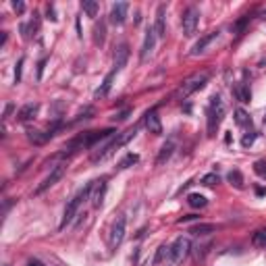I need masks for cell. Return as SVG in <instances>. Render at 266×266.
Here are the masks:
<instances>
[{
  "mask_svg": "<svg viewBox=\"0 0 266 266\" xmlns=\"http://www.w3.org/2000/svg\"><path fill=\"white\" fill-rule=\"evenodd\" d=\"M137 160H139L137 154H127V156H125V158L119 162V169H129V167H133V164H135Z\"/></svg>",
  "mask_w": 266,
  "mask_h": 266,
  "instance_id": "27",
  "label": "cell"
},
{
  "mask_svg": "<svg viewBox=\"0 0 266 266\" xmlns=\"http://www.w3.org/2000/svg\"><path fill=\"white\" fill-rule=\"evenodd\" d=\"M221 179H218V175L216 173H210V175H206V177H202V185H206V187H214Z\"/></svg>",
  "mask_w": 266,
  "mask_h": 266,
  "instance_id": "29",
  "label": "cell"
},
{
  "mask_svg": "<svg viewBox=\"0 0 266 266\" xmlns=\"http://www.w3.org/2000/svg\"><path fill=\"white\" fill-rule=\"evenodd\" d=\"M48 19L57 21V17H54V6H48Z\"/></svg>",
  "mask_w": 266,
  "mask_h": 266,
  "instance_id": "37",
  "label": "cell"
},
{
  "mask_svg": "<svg viewBox=\"0 0 266 266\" xmlns=\"http://www.w3.org/2000/svg\"><path fill=\"white\" fill-rule=\"evenodd\" d=\"M144 125L146 129L154 133V135H162V123H160V116H158V111L156 108H150L146 114H144Z\"/></svg>",
  "mask_w": 266,
  "mask_h": 266,
  "instance_id": "10",
  "label": "cell"
},
{
  "mask_svg": "<svg viewBox=\"0 0 266 266\" xmlns=\"http://www.w3.org/2000/svg\"><path fill=\"white\" fill-rule=\"evenodd\" d=\"M27 266H44V264H42L40 260H36V258H34V260H29V262H27Z\"/></svg>",
  "mask_w": 266,
  "mask_h": 266,
  "instance_id": "38",
  "label": "cell"
},
{
  "mask_svg": "<svg viewBox=\"0 0 266 266\" xmlns=\"http://www.w3.org/2000/svg\"><path fill=\"white\" fill-rule=\"evenodd\" d=\"M231 181V185H235V187H244V175L239 173V171H231L229 177H227Z\"/></svg>",
  "mask_w": 266,
  "mask_h": 266,
  "instance_id": "28",
  "label": "cell"
},
{
  "mask_svg": "<svg viewBox=\"0 0 266 266\" xmlns=\"http://www.w3.org/2000/svg\"><path fill=\"white\" fill-rule=\"evenodd\" d=\"M195 214H190V216H183V218H179V223H187V221H195Z\"/></svg>",
  "mask_w": 266,
  "mask_h": 266,
  "instance_id": "35",
  "label": "cell"
},
{
  "mask_svg": "<svg viewBox=\"0 0 266 266\" xmlns=\"http://www.w3.org/2000/svg\"><path fill=\"white\" fill-rule=\"evenodd\" d=\"M38 111H40V104H25V106H23L21 111L17 113V121L27 123V121H31V119H36Z\"/></svg>",
  "mask_w": 266,
  "mask_h": 266,
  "instance_id": "17",
  "label": "cell"
},
{
  "mask_svg": "<svg viewBox=\"0 0 266 266\" xmlns=\"http://www.w3.org/2000/svg\"><path fill=\"white\" fill-rule=\"evenodd\" d=\"M214 231H216L214 225H195L190 233H193V235H198V237H204V235H210V233H214Z\"/></svg>",
  "mask_w": 266,
  "mask_h": 266,
  "instance_id": "22",
  "label": "cell"
},
{
  "mask_svg": "<svg viewBox=\"0 0 266 266\" xmlns=\"http://www.w3.org/2000/svg\"><path fill=\"white\" fill-rule=\"evenodd\" d=\"M113 133H116L114 129H100V131H85L81 133V135H77L73 142H69L67 150L73 152V150H88V148H94L98 142H104V139H108L113 135Z\"/></svg>",
  "mask_w": 266,
  "mask_h": 266,
  "instance_id": "2",
  "label": "cell"
},
{
  "mask_svg": "<svg viewBox=\"0 0 266 266\" xmlns=\"http://www.w3.org/2000/svg\"><path fill=\"white\" fill-rule=\"evenodd\" d=\"M81 9L85 11L88 17H96V15H98V2H94V0H83Z\"/></svg>",
  "mask_w": 266,
  "mask_h": 266,
  "instance_id": "25",
  "label": "cell"
},
{
  "mask_svg": "<svg viewBox=\"0 0 266 266\" xmlns=\"http://www.w3.org/2000/svg\"><path fill=\"white\" fill-rule=\"evenodd\" d=\"M96 44H102L104 42V23H100V27H96Z\"/></svg>",
  "mask_w": 266,
  "mask_h": 266,
  "instance_id": "32",
  "label": "cell"
},
{
  "mask_svg": "<svg viewBox=\"0 0 266 266\" xmlns=\"http://www.w3.org/2000/svg\"><path fill=\"white\" fill-rule=\"evenodd\" d=\"M62 175H65V164H58V167H54V169L50 171V175L46 177L44 181L36 187V191H34V193H36V195H40L42 191H46L48 187H52L57 181H60V177H62Z\"/></svg>",
  "mask_w": 266,
  "mask_h": 266,
  "instance_id": "9",
  "label": "cell"
},
{
  "mask_svg": "<svg viewBox=\"0 0 266 266\" xmlns=\"http://www.w3.org/2000/svg\"><path fill=\"white\" fill-rule=\"evenodd\" d=\"M137 131H139V125H133V127H129L127 131H123V133H116V137H113L111 142H108L102 150H96L92 154V162H100V160H104V158H108L113 152H116L119 148H123L127 142H131L133 137L137 135Z\"/></svg>",
  "mask_w": 266,
  "mask_h": 266,
  "instance_id": "1",
  "label": "cell"
},
{
  "mask_svg": "<svg viewBox=\"0 0 266 266\" xmlns=\"http://www.w3.org/2000/svg\"><path fill=\"white\" fill-rule=\"evenodd\" d=\"M181 23H183V34L187 38H191L195 34V29H198V25H200V11L195 9V6H187L185 13H183Z\"/></svg>",
  "mask_w": 266,
  "mask_h": 266,
  "instance_id": "8",
  "label": "cell"
},
{
  "mask_svg": "<svg viewBox=\"0 0 266 266\" xmlns=\"http://www.w3.org/2000/svg\"><path fill=\"white\" fill-rule=\"evenodd\" d=\"M233 94H235L237 100H239V102H244V104H246V102H249V98H252V94H249L247 83H244V81L237 83L235 88H233Z\"/></svg>",
  "mask_w": 266,
  "mask_h": 266,
  "instance_id": "20",
  "label": "cell"
},
{
  "mask_svg": "<svg viewBox=\"0 0 266 266\" xmlns=\"http://www.w3.org/2000/svg\"><path fill=\"white\" fill-rule=\"evenodd\" d=\"M127 11H129V4H127V2H116V4H113L111 21L114 23V25H123L125 19H127Z\"/></svg>",
  "mask_w": 266,
  "mask_h": 266,
  "instance_id": "13",
  "label": "cell"
},
{
  "mask_svg": "<svg viewBox=\"0 0 266 266\" xmlns=\"http://www.w3.org/2000/svg\"><path fill=\"white\" fill-rule=\"evenodd\" d=\"M254 171H256V173L260 175V177L266 179V160H258V162L254 164Z\"/></svg>",
  "mask_w": 266,
  "mask_h": 266,
  "instance_id": "31",
  "label": "cell"
},
{
  "mask_svg": "<svg viewBox=\"0 0 266 266\" xmlns=\"http://www.w3.org/2000/svg\"><path fill=\"white\" fill-rule=\"evenodd\" d=\"M169 247H171V246H167V244H162V246L158 247V252H156V256H154V264H156V266L162 264V262L169 258Z\"/></svg>",
  "mask_w": 266,
  "mask_h": 266,
  "instance_id": "26",
  "label": "cell"
},
{
  "mask_svg": "<svg viewBox=\"0 0 266 266\" xmlns=\"http://www.w3.org/2000/svg\"><path fill=\"white\" fill-rule=\"evenodd\" d=\"M4 266H9V264H4Z\"/></svg>",
  "mask_w": 266,
  "mask_h": 266,
  "instance_id": "41",
  "label": "cell"
},
{
  "mask_svg": "<svg viewBox=\"0 0 266 266\" xmlns=\"http://www.w3.org/2000/svg\"><path fill=\"white\" fill-rule=\"evenodd\" d=\"M252 244H254V247H260V249L266 247V229H258V231L254 233Z\"/></svg>",
  "mask_w": 266,
  "mask_h": 266,
  "instance_id": "24",
  "label": "cell"
},
{
  "mask_svg": "<svg viewBox=\"0 0 266 266\" xmlns=\"http://www.w3.org/2000/svg\"><path fill=\"white\" fill-rule=\"evenodd\" d=\"M164 15H167V6L160 4L158 11H156V23H154V31L158 38L167 36V23H164Z\"/></svg>",
  "mask_w": 266,
  "mask_h": 266,
  "instance_id": "15",
  "label": "cell"
},
{
  "mask_svg": "<svg viewBox=\"0 0 266 266\" xmlns=\"http://www.w3.org/2000/svg\"><path fill=\"white\" fill-rule=\"evenodd\" d=\"M125 231H127V218H125V214H119V216L114 218V223H113L111 239H108V246H111V249H116V247L123 244Z\"/></svg>",
  "mask_w": 266,
  "mask_h": 266,
  "instance_id": "7",
  "label": "cell"
},
{
  "mask_svg": "<svg viewBox=\"0 0 266 266\" xmlns=\"http://www.w3.org/2000/svg\"><path fill=\"white\" fill-rule=\"evenodd\" d=\"M13 9L17 13H23V11H25V4H23V2H13Z\"/></svg>",
  "mask_w": 266,
  "mask_h": 266,
  "instance_id": "34",
  "label": "cell"
},
{
  "mask_svg": "<svg viewBox=\"0 0 266 266\" xmlns=\"http://www.w3.org/2000/svg\"><path fill=\"white\" fill-rule=\"evenodd\" d=\"M208 79H210V73L208 71H202V73H195L191 77H187V79L179 85V90L175 92V98L177 100H187L193 92H198V90L204 88V85L208 83Z\"/></svg>",
  "mask_w": 266,
  "mask_h": 266,
  "instance_id": "4",
  "label": "cell"
},
{
  "mask_svg": "<svg viewBox=\"0 0 266 266\" xmlns=\"http://www.w3.org/2000/svg\"><path fill=\"white\" fill-rule=\"evenodd\" d=\"M114 75H116V71H114V69H113V71H111V73H108V75L104 77V81H102V85H100V88H98L96 92H94V96H96V98H104V96H106V94H108V92H111V88H113V79H114Z\"/></svg>",
  "mask_w": 266,
  "mask_h": 266,
  "instance_id": "19",
  "label": "cell"
},
{
  "mask_svg": "<svg viewBox=\"0 0 266 266\" xmlns=\"http://www.w3.org/2000/svg\"><path fill=\"white\" fill-rule=\"evenodd\" d=\"M127 114H129V111H125V113H121L119 116H114V119H116V121H125V119H127Z\"/></svg>",
  "mask_w": 266,
  "mask_h": 266,
  "instance_id": "36",
  "label": "cell"
},
{
  "mask_svg": "<svg viewBox=\"0 0 266 266\" xmlns=\"http://www.w3.org/2000/svg\"><path fill=\"white\" fill-rule=\"evenodd\" d=\"M127 60H129V46L127 44H119L114 48V57H113V69L116 73L121 71V69L127 65Z\"/></svg>",
  "mask_w": 266,
  "mask_h": 266,
  "instance_id": "12",
  "label": "cell"
},
{
  "mask_svg": "<svg viewBox=\"0 0 266 266\" xmlns=\"http://www.w3.org/2000/svg\"><path fill=\"white\" fill-rule=\"evenodd\" d=\"M173 152H175V139H169V142L160 148V154H158V158H156V167L167 162L171 156H173Z\"/></svg>",
  "mask_w": 266,
  "mask_h": 266,
  "instance_id": "18",
  "label": "cell"
},
{
  "mask_svg": "<svg viewBox=\"0 0 266 266\" xmlns=\"http://www.w3.org/2000/svg\"><path fill=\"white\" fill-rule=\"evenodd\" d=\"M98 185H94V195H92V206L94 208H100L104 202V193H106V179H100L96 181Z\"/></svg>",
  "mask_w": 266,
  "mask_h": 266,
  "instance_id": "16",
  "label": "cell"
},
{
  "mask_svg": "<svg viewBox=\"0 0 266 266\" xmlns=\"http://www.w3.org/2000/svg\"><path fill=\"white\" fill-rule=\"evenodd\" d=\"M191 252V241L187 237H177L169 247V266H181Z\"/></svg>",
  "mask_w": 266,
  "mask_h": 266,
  "instance_id": "5",
  "label": "cell"
},
{
  "mask_svg": "<svg viewBox=\"0 0 266 266\" xmlns=\"http://www.w3.org/2000/svg\"><path fill=\"white\" fill-rule=\"evenodd\" d=\"M235 123L239 125V127H252V119H249V114L246 111H241V108L235 111Z\"/></svg>",
  "mask_w": 266,
  "mask_h": 266,
  "instance_id": "23",
  "label": "cell"
},
{
  "mask_svg": "<svg viewBox=\"0 0 266 266\" xmlns=\"http://www.w3.org/2000/svg\"><path fill=\"white\" fill-rule=\"evenodd\" d=\"M156 31H154V27H148L146 29V38H144V44H142V52H139V60L142 62H146L148 60V57L154 52V44H156Z\"/></svg>",
  "mask_w": 266,
  "mask_h": 266,
  "instance_id": "11",
  "label": "cell"
},
{
  "mask_svg": "<svg viewBox=\"0 0 266 266\" xmlns=\"http://www.w3.org/2000/svg\"><path fill=\"white\" fill-rule=\"evenodd\" d=\"M216 38H218V31H210V34H206L204 38H200V40L193 44L191 54H193V57H198V54H202V52H204V50L208 48L210 44H212V42L216 40Z\"/></svg>",
  "mask_w": 266,
  "mask_h": 266,
  "instance_id": "14",
  "label": "cell"
},
{
  "mask_svg": "<svg viewBox=\"0 0 266 266\" xmlns=\"http://www.w3.org/2000/svg\"><path fill=\"white\" fill-rule=\"evenodd\" d=\"M21 67H23V58L19 60V65H17V71H15V81H21Z\"/></svg>",
  "mask_w": 266,
  "mask_h": 266,
  "instance_id": "33",
  "label": "cell"
},
{
  "mask_svg": "<svg viewBox=\"0 0 266 266\" xmlns=\"http://www.w3.org/2000/svg\"><path fill=\"white\" fill-rule=\"evenodd\" d=\"M94 185H96V181H92V183H88L83 187V190H79L71 200H69V204H67V208H65V214H62V221H60V225H58V229L62 231L67 225H71L73 223V218H75V214L79 212V208H81V204L85 200L90 198V193L94 191Z\"/></svg>",
  "mask_w": 266,
  "mask_h": 266,
  "instance_id": "3",
  "label": "cell"
},
{
  "mask_svg": "<svg viewBox=\"0 0 266 266\" xmlns=\"http://www.w3.org/2000/svg\"><path fill=\"white\" fill-rule=\"evenodd\" d=\"M262 17H264V19H266V11H264V13H262Z\"/></svg>",
  "mask_w": 266,
  "mask_h": 266,
  "instance_id": "40",
  "label": "cell"
},
{
  "mask_svg": "<svg viewBox=\"0 0 266 266\" xmlns=\"http://www.w3.org/2000/svg\"><path fill=\"white\" fill-rule=\"evenodd\" d=\"M256 193L258 195H266V190H264V187H256Z\"/></svg>",
  "mask_w": 266,
  "mask_h": 266,
  "instance_id": "39",
  "label": "cell"
},
{
  "mask_svg": "<svg viewBox=\"0 0 266 266\" xmlns=\"http://www.w3.org/2000/svg\"><path fill=\"white\" fill-rule=\"evenodd\" d=\"M208 133L210 135H214L218 125L223 123V116H225V106H223V100L221 96H212L210 98V104H208Z\"/></svg>",
  "mask_w": 266,
  "mask_h": 266,
  "instance_id": "6",
  "label": "cell"
},
{
  "mask_svg": "<svg viewBox=\"0 0 266 266\" xmlns=\"http://www.w3.org/2000/svg\"><path fill=\"white\" fill-rule=\"evenodd\" d=\"M187 204H190L191 208H206L208 200L202 193H190V195H187Z\"/></svg>",
  "mask_w": 266,
  "mask_h": 266,
  "instance_id": "21",
  "label": "cell"
},
{
  "mask_svg": "<svg viewBox=\"0 0 266 266\" xmlns=\"http://www.w3.org/2000/svg\"><path fill=\"white\" fill-rule=\"evenodd\" d=\"M254 142H256V131H249L247 135H244V139H241V146H244V148H249Z\"/></svg>",
  "mask_w": 266,
  "mask_h": 266,
  "instance_id": "30",
  "label": "cell"
}]
</instances>
